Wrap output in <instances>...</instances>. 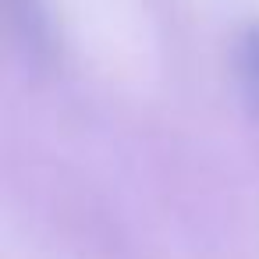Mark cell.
I'll return each mask as SVG.
<instances>
[{
	"label": "cell",
	"instance_id": "cell-1",
	"mask_svg": "<svg viewBox=\"0 0 259 259\" xmlns=\"http://www.w3.org/2000/svg\"><path fill=\"white\" fill-rule=\"evenodd\" d=\"M241 64H245V85H248V96H252V103L259 107V29L248 32L245 50H241Z\"/></svg>",
	"mask_w": 259,
	"mask_h": 259
}]
</instances>
